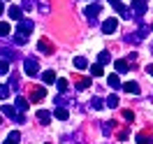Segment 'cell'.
I'll use <instances>...</instances> for the list:
<instances>
[{
  "label": "cell",
  "instance_id": "cell-2",
  "mask_svg": "<svg viewBox=\"0 0 153 144\" xmlns=\"http://www.w3.org/2000/svg\"><path fill=\"white\" fill-rule=\"evenodd\" d=\"M2 114L10 116V119H14L16 123H26V116H23V112H19L14 105H5V107H2Z\"/></svg>",
  "mask_w": 153,
  "mask_h": 144
},
{
  "label": "cell",
  "instance_id": "cell-37",
  "mask_svg": "<svg viewBox=\"0 0 153 144\" xmlns=\"http://www.w3.org/2000/svg\"><path fill=\"white\" fill-rule=\"evenodd\" d=\"M33 7V0H23V10H30Z\"/></svg>",
  "mask_w": 153,
  "mask_h": 144
},
{
  "label": "cell",
  "instance_id": "cell-6",
  "mask_svg": "<svg viewBox=\"0 0 153 144\" xmlns=\"http://www.w3.org/2000/svg\"><path fill=\"white\" fill-rule=\"evenodd\" d=\"M33 28H35V23H33L30 19H21V21H19V28H16V33H21V35H28Z\"/></svg>",
  "mask_w": 153,
  "mask_h": 144
},
{
  "label": "cell",
  "instance_id": "cell-38",
  "mask_svg": "<svg viewBox=\"0 0 153 144\" xmlns=\"http://www.w3.org/2000/svg\"><path fill=\"white\" fill-rule=\"evenodd\" d=\"M146 72H149V75H153V65H149V67H146Z\"/></svg>",
  "mask_w": 153,
  "mask_h": 144
},
{
  "label": "cell",
  "instance_id": "cell-34",
  "mask_svg": "<svg viewBox=\"0 0 153 144\" xmlns=\"http://www.w3.org/2000/svg\"><path fill=\"white\" fill-rule=\"evenodd\" d=\"M0 54H2V58H7V60H12V58H14V51H12V49H0Z\"/></svg>",
  "mask_w": 153,
  "mask_h": 144
},
{
  "label": "cell",
  "instance_id": "cell-35",
  "mask_svg": "<svg viewBox=\"0 0 153 144\" xmlns=\"http://www.w3.org/2000/svg\"><path fill=\"white\" fill-rule=\"evenodd\" d=\"M88 86H91L88 79H79V81H76V88H79V91H84V88H88Z\"/></svg>",
  "mask_w": 153,
  "mask_h": 144
},
{
  "label": "cell",
  "instance_id": "cell-7",
  "mask_svg": "<svg viewBox=\"0 0 153 144\" xmlns=\"http://www.w3.org/2000/svg\"><path fill=\"white\" fill-rule=\"evenodd\" d=\"M116 28H118V21H116V19H107V21H102V33H107V35H111Z\"/></svg>",
  "mask_w": 153,
  "mask_h": 144
},
{
  "label": "cell",
  "instance_id": "cell-36",
  "mask_svg": "<svg viewBox=\"0 0 153 144\" xmlns=\"http://www.w3.org/2000/svg\"><path fill=\"white\" fill-rule=\"evenodd\" d=\"M123 116H125V121H130V123H132V119H134L132 112H123Z\"/></svg>",
  "mask_w": 153,
  "mask_h": 144
},
{
  "label": "cell",
  "instance_id": "cell-1",
  "mask_svg": "<svg viewBox=\"0 0 153 144\" xmlns=\"http://www.w3.org/2000/svg\"><path fill=\"white\" fill-rule=\"evenodd\" d=\"M23 70H26V75H28V77H37V72H39L37 58H35V56H28L26 60H23Z\"/></svg>",
  "mask_w": 153,
  "mask_h": 144
},
{
  "label": "cell",
  "instance_id": "cell-22",
  "mask_svg": "<svg viewBox=\"0 0 153 144\" xmlns=\"http://www.w3.org/2000/svg\"><path fill=\"white\" fill-rule=\"evenodd\" d=\"M74 67H76V70H86V67H88V60L84 56H76L74 58Z\"/></svg>",
  "mask_w": 153,
  "mask_h": 144
},
{
  "label": "cell",
  "instance_id": "cell-29",
  "mask_svg": "<svg viewBox=\"0 0 153 144\" xmlns=\"http://www.w3.org/2000/svg\"><path fill=\"white\" fill-rule=\"evenodd\" d=\"M105 102H107V107H111V109H114V107H118V96H114V93H111Z\"/></svg>",
  "mask_w": 153,
  "mask_h": 144
},
{
  "label": "cell",
  "instance_id": "cell-12",
  "mask_svg": "<svg viewBox=\"0 0 153 144\" xmlns=\"http://www.w3.org/2000/svg\"><path fill=\"white\" fill-rule=\"evenodd\" d=\"M53 116H56L58 121H67V119H70V112H67L65 107H56V109H53Z\"/></svg>",
  "mask_w": 153,
  "mask_h": 144
},
{
  "label": "cell",
  "instance_id": "cell-31",
  "mask_svg": "<svg viewBox=\"0 0 153 144\" xmlns=\"http://www.w3.org/2000/svg\"><path fill=\"white\" fill-rule=\"evenodd\" d=\"M10 91H12L10 86H2V84H0V100H7V98H10Z\"/></svg>",
  "mask_w": 153,
  "mask_h": 144
},
{
  "label": "cell",
  "instance_id": "cell-15",
  "mask_svg": "<svg viewBox=\"0 0 153 144\" xmlns=\"http://www.w3.org/2000/svg\"><path fill=\"white\" fill-rule=\"evenodd\" d=\"M21 142V133L19 130H12L10 135H7V140H5V144H19Z\"/></svg>",
  "mask_w": 153,
  "mask_h": 144
},
{
  "label": "cell",
  "instance_id": "cell-3",
  "mask_svg": "<svg viewBox=\"0 0 153 144\" xmlns=\"http://www.w3.org/2000/svg\"><path fill=\"white\" fill-rule=\"evenodd\" d=\"M130 10H132L134 19L139 21L144 14H146V0H132V2H130Z\"/></svg>",
  "mask_w": 153,
  "mask_h": 144
},
{
  "label": "cell",
  "instance_id": "cell-39",
  "mask_svg": "<svg viewBox=\"0 0 153 144\" xmlns=\"http://www.w3.org/2000/svg\"><path fill=\"white\" fill-rule=\"evenodd\" d=\"M2 12H5V5H2V0H0V14H2Z\"/></svg>",
  "mask_w": 153,
  "mask_h": 144
},
{
  "label": "cell",
  "instance_id": "cell-41",
  "mask_svg": "<svg viewBox=\"0 0 153 144\" xmlns=\"http://www.w3.org/2000/svg\"><path fill=\"white\" fill-rule=\"evenodd\" d=\"M151 30H153V26H151Z\"/></svg>",
  "mask_w": 153,
  "mask_h": 144
},
{
  "label": "cell",
  "instance_id": "cell-19",
  "mask_svg": "<svg viewBox=\"0 0 153 144\" xmlns=\"http://www.w3.org/2000/svg\"><path fill=\"white\" fill-rule=\"evenodd\" d=\"M37 119H39V123H42V125H47L49 121H51V114H49L47 109H39V112H37Z\"/></svg>",
  "mask_w": 153,
  "mask_h": 144
},
{
  "label": "cell",
  "instance_id": "cell-25",
  "mask_svg": "<svg viewBox=\"0 0 153 144\" xmlns=\"http://www.w3.org/2000/svg\"><path fill=\"white\" fill-rule=\"evenodd\" d=\"M91 75H93V77H102V75H105V70H102V65H100V63H95V65L91 67Z\"/></svg>",
  "mask_w": 153,
  "mask_h": 144
},
{
  "label": "cell",
  "instance_id": "cell-23",
  "mask_svg": "<svg viewBox=\"0 0 153 144\" xmlns=\"http://www.w3.org/2000/svg\"><path fill=\"white\" fill-rule=\"evenodd\" d=\"M109 60H111V56H109V51H100V54H97V63H100V65H107Z\"/></svg>",
  "mask_w": 153,
  "mask_h": 144
},
{
  "label": "cell",
  "instance_id": "cell-5",
  "mask_svg": "<svg viewBox=\"0 0 153 144\" xmlns=\"http://www.w3.org/2000/svg\"><path fill=\"white\" fill-rule=\"evenodd\" d=\"M97 14H100V5H97V2H93V5H88V7H86V19L91 21L93 26L97 23Z\"/></svg>",
  "mask_w": 153,
  "mask_h": 144
},
{
  "label": "cell",
  "instance_id": "cell-9",
  "mask_svg": "<svg viewBox=\"0 0 153 144\" xmlns=\"http://www.w3.org/2000/svg\"><path fill=\"white\" fill-rule=\"evenodd\" d=\"M7 14H10V19H14V21H21V19H23V10L16 7V5H12L10 10H7Z\"/></svg>",
  "mask_w": 153,
  "mask_h": 144
},
{
  "label": "cell",
  "instance_id": "cell-10",
  "mask_svg": "<svg viewBox=\"0 0 153 144\" xmlns=\"http://www.w3.org/2000/svg\"><path fill=\"white\" fill-rule=\"evenodd\" d=\"M114 67H116V75H125V72H130L128 70V60H123V58H118L114 63Z\"/></svg>",
  "mask_w": 153,
  "mask_h": 144
},
{
  "label": "cell",
  "instance_id": "cell-13",
  "mask_svg": "<svg viewBox=\"0 0 153 144\" xmlns=\"http://www.w3.org/2000/svg\"><path fill=\"white\" fill-rule=\"evenodd\" d=\"M44 96H47V91H44V88H33L30 100H33V102H39V100H44Z\"/></svg>",
  "mask_w": 153,
  "mask_h": 144
},
{
  "label": "cell",
  "instance_id": "cell-18",
  "mask_svg": "<svg viewBox=\"0 0 153 144\" xmlns=\"http://www.w3.org/2000/svg\"><path fill=\"white\" fill-rule=\"evenodd\" d=\"M35 5H37L39 14H49V12H51V7H49V0H37Z\"/></svg>",
  "mask_w": 153,
  "mask_h": 144
},
{
  "label": "cell",
  "instance_id": "cell-32",
  "mask_svg": "<svg viewBox=\"0 0 153 144\" xmlns=\"http://www.w3.org/2000/svg\"><path fill=\"white\" fill-rule=\"evenodd\" d=\"M102 105H107V102H102L100 98H93V100H91V107H93V109H105Z\"/></svg>",
  "mask_w": 153,
  "mask_h": 144
},
{
  "label": "cell",
  "instance_id": "cell-8",
  "mask_svg": "<svg viewBox=\"0 0 153 144\" xmlns=\"http://www.w3.org/2000/svg\"><path fill=\"white\" fill-rule=\"evenodd\" d=\"M37 49L42 51V54H53V47H51V42H49L47 37H42L37 42Z\"/></svg>",
  "mask_w": 153,
  "mask_h": 144
},
{
  "label": "cell",
  "instance_id": "cell-26",
  "mask_svg": "<svg viewBox=\"0 0 153 144\" xmlns=\"http://www.w3.org/2000/svg\"><path fill=\"white\" fill-rule=\"evenodd\" d=\"M7 35H10V23L0 21V37H7Z\"/></svg>",
  "mask_w": 153,
  "mask_h": 144
},
{
  "label": "cell",
  "instance_id": "cell-11",
  "mask_svg": "<svg viewBox=\"0 0 153 144\" xmlns=\"http://www.w3.org/2000/svg\"><path fill=\"white\" fill-rule=\"evenodd\" d=\"M123 91L125 93H132V96H139V84L137 81H128V84H123Z\"/></svg>",
  "mask_w": 153,
  "mask_h": 144
},
{
  "label": "cell",
  "instance_id": "cell-21",
  "mask_svg": "<svg viewBox=\"0 0 153 144\" xmlns=\"http://www.w3.org/2000/svg\"><path fill=\"white\" fill-rule=\"evenodd\" d=\"M42 81H44V84H53V81H56V72H51V70L42 72Z\"/></svg>",
  "mask_w": 153,
  "mask_h": 144
},
{
  "label": "cell",
  "instance_id": "cell-28",
  "mask_svg": "<svg viewBox=\"0 0 153 144\" xmlns=\"http://www.w3.org/2000/svg\"><path fill=\"white\" fill-rule=\"evenodd\" d=\"M53 102H56V107H63V105H67V102H70V98H67L65 93H60V96H58Z\"/></svg>",
  "mask_w": 153,
  "mask_h": 144
},
{
  "label": "cell",
  "instance_id": "cell-4",
  "mask_svg": "<svg viewBox=\"0 0 153 144\" xmlns=\"http://www.w3.org/2000/svg\"><path fill=\"white\" fill-rule=\"evenodd\" d=\"M146 33H149V28H139V30H134L132 35H125V42H128V44H139V42L146 37Z\"/></svg>",
  "mask_w": 153,
  "mask_h": 144
},
{
  "label": "cell",
  "instance_id": "cell-24",
  "mask_svg": "<svg viewBox=\"0 0 153 144\" xmlns=\"http://www.w3.org/2000/svg\"><path fill=\"white\" fill-rule=\"evenodd\" d=\"M107 84H109L111 88H118V86H121V79H118V75H109V77H107Z\"/></svg>",
  "mask_w": 153,
  "mask_h": 144
},
{
  "label": "cell",
  "instance_id": "cell-20",
  "mask_svg": "<svg viewBox=\"0 0 153 144\" xmlns=\"http://www.w3.org/2000/svg\"><path fill=\"white\" fill-rule=\"evenodd\" d=\"M153 140H151V135H149V130H144V133H139L137 135V144H151Z\"/></svg>",
  "mask_w": 153,
  "mask_h": 144
},
{
  "label": "cell",
  "instance_id": "cell-16",
  "mask_svg": "<svg viewBox=\"0 0 153 144\" xmlns=\"http://www.w3.org/2000/svg\"><path fill=\"white\" fill-rule=\"evenodd\" d=\"M100 125H102V135H105V137H109V135H111V133H114V121H105V123H100Z\"/></svg>",
  "mask_w": 153,
  "mask_h": 144
},
{
  "label": "cell",
  "instance_id": "cell-27",
  "mask_svg": "<svg viewBox=\"0 0 153 144\" xmlns=\"http://www.w3.org/2000/svg\"><path fill=\"white\" fill-rule=\"evenodd\" d=\"M7 72H10V60L0 58V75H7Z\"/></svg>",
  "mask_w": 153,
  "mask_h": 144
},
{
  "label": "cell",
  "instance_id": "cell-40",
  "mask_svg": "<svg viewBox=\"0 0 153 144\" xmlns=\"http://www.w3.org/2000/svg\"><path fill=\"white\" fill-rule=\"evenodd\" d=\"M0 125H2V116H0Z\"/></svg>",
  "mask_w": 153,
  "mask_h": 144
},
{
  "label": "cell",
  "instance_id": "cell-17",
  "mask_svg": "<svg viewBox=\"0 0 153 144\" xmlns=\"http://www.w3.org/2000/svg\"><path fill=\"white\" fill-rule=\"evenodd\" d=\"M14 107H16L19 112H26V109H28V100H26V98H21V96H16V102H14Z\"/></svg>",
  "mask_w": 153,
  "mask_h": 144
},
{
  "label": "cell",
  "instance_id": "cell-14",
  "mask_svg": "<svg viewBox=\"0 0 153 144\" xmlns=\"http://www.w3.org/2000/svg\"><path fill=\"white\" fill-rule=\"evenodd\" d=\"M19 86H21V77H19V75H12V77H10V88L16 93V96H19Z\"/></svg>",
  "mask_w": 153,
  "mask_h": 144
},
{
  "label": "cell",
  "instance_id": "cell-30",
  "mask_svg": "<svg viewBox=\"0 0 153 144\" xmlns=\"http://www.w3.org/2000/svg\"><path fill=\"white\" fill-rule=\"evenodd\" d=\"M56 86H58V93H67V79H58Z\"/></svg>",
  "mask_w": 153,
  "mask_h": 144
},
{
  "label": "cell",
  "instance_id": "cell-33",
  "mask_svg": "<svg viewBox=\"0 0 153 144\" xmlns=\"http://www.w3.org/2000/svg\"><path fill=\"white\" fill-rule=\"evenodd\" d=\"M14 42H16V44H26V42H28V35H21V33H16V35H14Z\"/></svg>",
  "mask_w": 153,
  "mask_h": 144
}]
</instances>
